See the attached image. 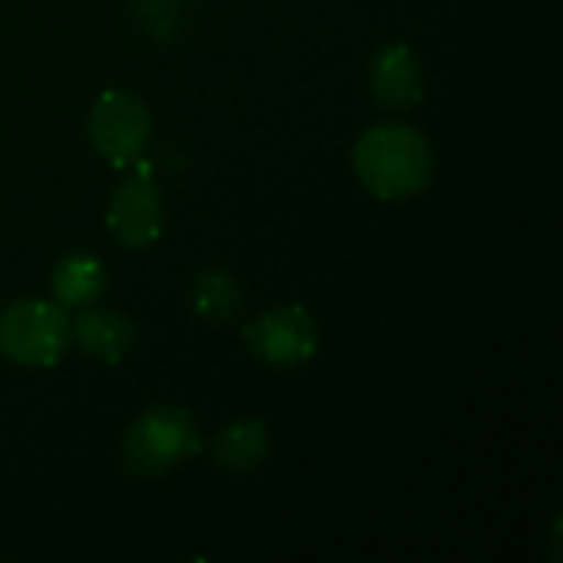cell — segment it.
<instances>
[{
    "instance_id": "cell-1",
    "label": "cell",
    "mask_w": 563,
    "mask_h": 563,
    "mask_svg": "<svg viewBox=\"0 0 563 563\" xmlns=\"http://www.w3.org/2000/svg\"><path fill=\"white\" fill-rule=\"evenodd\" d=\"M353 172L379 201H409L432 185L435 152L419 129L402 122H379L356 139Z\"/></svg>"
},
{
    "instance_id": "cell-2",
    "label": "cell",
    "mask_w": 563,
    "mask_h": 563,
    "mask_svg": "<svg viewBox=\"0 0 563 563\" xmlns=\"http://www.w3.org/2000/svg\"><path fill=\"white\" fill-rule=\"evenodd\" d=\"M201 449L195 416L181 406H152L129 422L119 442L122 465L135 478H162Z\"/></svg>"
},
{
    "instance_id": "cell-3",
    "label": "cell",
    "mask_w": 563,
    "mask_h": 563,
    "mask_svg": "<svg viewBox=\"0 0 563 563\" xmlns=\"http://www.w3.org/2000/svg\"><path fill=\"white\" fill-rule=\"evenodd\" d=\"M73 346V320L56 300H13L0 307V360L23 369H49Z\"/></svg>"
},
{
    "instance_id": "cell-4",
    "label": "cell",
    "mask_w": 563,
    "mask_h": 563,
    "mask_svg": "<svg viewBox=\"0 0 563 563\" xmlns=\"http://www.w3.org/2000/svg\"><path fill=\"white\" fill-rule=\"evenodd\" d=\"M89 145L112 168H132L142 162L152 142V112L142 96L129 89H106L86 119Z\"/></svg>"
},
{
    "instance_id": "cell-5",
    "label": "cell",
    "mask_w": 563,
    "mask_h": 563,
    "mask_svg": "<svg viewBox=\"0 0 563 563\" xmlns=\"http://www.w3.org/2000/svg\"><path fill=\"white\" fill-rule=\"evenodd\" d=\"M244 343L271 369H300L320 350V327L307 307H271L244 327Z\"/></svg>"
},
{
    "instance_id": "cell-6",
    "label": "cell",
    "mask_w": 563,
    "mask_h": 563,
    "mask_svg": "<svg viewBox=\"0 0 563 563\" xmlns=\"http://www.w3.org/2000/svg\"><path fill=\"white\" fill-rule=\"evenodd\" d=\"M106 228L129 251H142L162 238L165 201L152 172L139 168L112 188L106 205Z\"/></svg>"
},
{
    "instance_id": "cell-7",
    "label": "cell",
    "mask_w": 563,
    "mask_h": 563,
    "mask_svg": "<svg viewBox=\"0 0 563 563\" xmlns=\"http://www.w3.org/2000/svg\"><path fill=\"white\" fill-rule=\"evenodd\" d=\"M369 96L389 109L406 112L416 109L426 96V69L412 46L386 43L369 63Z\"/></svg>"
},
{
    "instance_id": "cell-8",
    "label": "cell",
    "mask_w": 563,
    "mask_h": 563,
    "mask_svg": "<svg viewBox=\"0 0 563 563\" xmlns=\"http://www.w3.org/2000/svg\"><path fill=\"white\" fill-rule=\"evenodd\" d=\"M139 340V327L132 323V317L119 313V310H106V307H86L79 310V317L73 320V343L96 363L106 366H119Z\"/></svg>"
},
{
    "instance_id": "cell-9",
    "label": "cell",
    "mask_w": 563,
    "mask_h": 563,
    "mask_svg": "<svg viewBox=\"0 0 563 563\" xmlns=\"http://www.w3.org/2000/svg\"><path fill=\"white\" fill-rule=\"evenodd\" d=\"M208 452H211V462L221 472L251 475V472H257V468H264L271 462V452H274L271 426L264 419H254V416L234 419L231 426L214 432Z\"/></svg>"
},
{
    "instance_id": "cell-10",
    "label": "cell",
    "mask_w": 563,
    "mask_h": 563,
    "mask_svg": "<svg viewBox=\"0 0 563 563\" xmlns=\"http://www.w3.org/2000/svg\"><path fill=\"white\" fill-rule=\"evenodd\" d=\"M109 287V274L106 264L96 254L86 251H73L66 257H59L53 264L49 274V294L63 310H86L92 307Z\"/></svg>"
},
{
    "instance_id": "cell-11",
    "label": "cell",
    "mask_w": 563,
    "mask_h": 563,
    "mask_svg": "<svg viewBox=\"0 0 563 563\" xmlns=\"http://www.w3.org/2000/svg\"><path fill=\"white\" fill-rule=\"evenodd\" d=\"M244 307V290L231 271L208 267L191 280V310L205 323H231Z\"/></svg>"
},
{
    "instance_id": "cell-12",
    "label": "cell",
    "mask_w": 563,
    "mask_h": 563,
    "mask_svg": "<svg viewBox=\"0 0 563 563\" xmlns=\"http://www.w3.org/2000/svg\"><path fill=\"white\" fill-rule=\"evenodd\" d=\"M181 7H185V0H129V10H132L135 23L158 43L175 40Z\"/></svg>"
}]
</instances>
